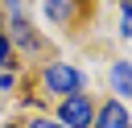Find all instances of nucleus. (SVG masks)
Listing matches in <instances>:
<instances>
[{"label":"nucleus","mask_w":132,"mask_h":128,"mask_svg":"<svg viewBox=\"0 0 132 128\" xmlns=\"http://www.w3.org/2000/svg\"><path fill=\"white\" fill-rule=\"evenodd\" d=\"M4 66H12V45H8V37H4V29H0V70Z\"/></svg>","instance_id":"nucleus-7"},{"label":"nucleus","mask_w":132,"mask_h":128,"mask_svg":"<svg viewBox=\"0 0 132 128\" xmlns=\"http://www.w3.org/2000/svg\"><path fill=\"white\" fill-rule=\"evenodd\" d=\"M95 128H128V111L120 99H107L99 111H95Z\"/></svg>","instance_id":"nucleus-3"},{"label":"nucleus","mask_w":132,"mask_h":128,"mask_svg":"<svg viewBox=\"0 0 132 128\" xmlns=\"http://www.w3.org/2000/svg\"><path fill=\"white\" fill-rule=\"evenodd\" d=\"M12 83H16V78H12V70H0V91H8Z\"/></svg>","instance_id":"nucleus-9"},{"label":"nucleus","mask_w":132,"mask_h":128,"mask_svg":"<svg viewBox=\"0 0 132 128\" xmlns=\"http://www.w3.org/2000/svg\"><path fill=\"white\" fill-rule=\"evenodd\" d=\"M45 17L58 21V25H66L74 17V0H45Z\"/></svg>","instance_id":"nucleus-5"},{"label":"nucleus","mask_w":132,"mask_h":128,"mask_svg":"<svg viewBox=\"0 0 132 128\" xmlns=\"http://www.w3.org/2000/svg\"><path fill=\"white\" fill-rule=\"evenodd\" d=\"M8 4H12V8H16V4H21V0H8Z\"/></svg>","instance_id":"nucleus-11"},{"label":"nucleus","mask_w":132,"mask_h":128,"mask_svg":"<svg viewBox=\"0 0 132 128\" xmlns=\"http://www.w3.org/2000/svg\"><path fill=\"white\" fill-rule=\"evenodd\" d=\"M120 33H124V37H132V0L124 4V29H120Z\"/></svg>","instance_id":"nucleus-8"},{"label":"nucleus","mask_w":132,"mask_h":128,"mask_svg":"<svg viewBox=\"0 0 132 128\" xmlns=\"http://www.w3.org/2000/svg\"><path fill=\"white\" fill-rule=\"evenodd\" d=\"M111 87H116V95L132 99V62H111Z\"/></svg>","instance_id":"nucleus-4"},{"label":"nucleus","mask_w":132,"mask_h":128,"mask_svg":"<svg viewBox=\"0 0 132 128\" xmlns=\"http://www.w3.org/2000/svg\"><path fill=\"white\" fill-rule=\"evenodd\" d=\"M45 87L66 99V95H78V91H82V74H78L70 62H54V66H45Z\"/></svg>","instance_id":"nucleus-1"},{"label":"nucleus","mask_w":132,"mask_h":128,"mask_svg":"<svg viewBox=\"0 0 132 128\" xmlns=\"http://www.w3.org/2000/svg\"><path fill=\"white\" fill-rule=\"evenodd\" d=\"M91 120H95V107H91L87 95H66L62 99V107H58L62 128H91Z\"/></svg>","instance_id":"nucleus-2"},{"label":"nucleus","mask_w":132,"mask_h":128,"mask_svg":"<svg viewBox=\"0 0 132 128\" xmlns=\"http://www.w3.org/2000/svg\"><path fill=\"white\" fill-rule=\"evenodd\" d=\"M29 128H62V124H58V120H33Z\"/></svg>","instance_id":"nucleus-10"},{"label":"nucleus","mask_w":132,"mask_h":128,"mask_svg":"<svg viewBox=\"0 0 132 128\" xmlns=\"http://www.w3.org/2000/svg\"><path fill=\"white\" fill-rule=\"evenodd\" d=\"M12 37H16L25 50H37V37H33V29H29V25H25V17H16V12H12Z\"/></svg>","instance_id":"nucleus-6"}]
</instances>
